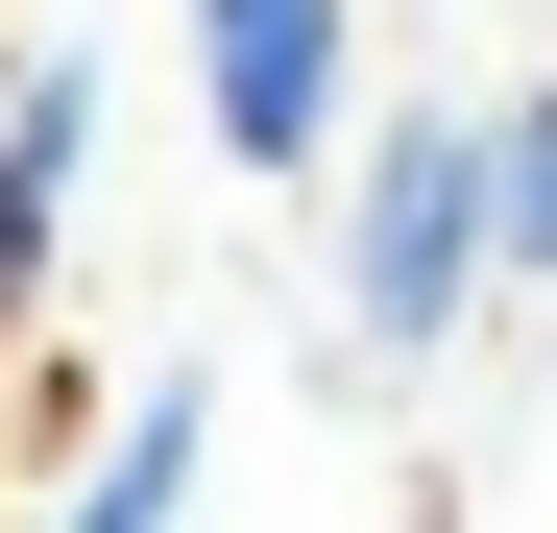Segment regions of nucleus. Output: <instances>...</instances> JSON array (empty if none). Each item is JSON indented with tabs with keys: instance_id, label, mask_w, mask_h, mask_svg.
<instances>
[{
	"instance_id": "obj_1",
	"label": "nucleus",
	"mask_w": 557,
	"mask_h": 533,
	"mask_svg": "<svg viewBox=\"0 0 557 533\" xmlns=\"http://www.w3.org/2000/svg\"><path fill=\"white\" fill-rule=\"evenodd\" d=\"M509 292V195H485V122L460 98H412V122H363V170H339V339L363 364H436L460 315Z\"/></svg>"
},
{
	"instance_id": "obj_3",
	"label": "nucleus",
	"mask_w": 557,
	"mask_h": 533,
	"mask_svg": "<svg viewBox=\"0 0 557 533\" xmlns=\"http://www.w3.org/2000/svg\"><path fill=\"white\" fill-rule=\"evenodd\" d=\"M73 195H98V73L25 49V73H0V315L73 266Z\"/></svg>"
},
{
	"instance_id": "obj_5",
	"label": "nucleus",
	"mask_w": 557,
	"mask_h": 533,
	"mask_svg": "<svg viewBox=\"0 0 557 533\" xmlns=\"http://www.w3.org/2000/svg\"><path fill=\"white\" fill-rule=\"evenodd\" d=\"M485 195H509V292H557V73L485 122Z\"/></svg>"
},
{
	"instance_id": "obj_4",
	"label": "nucleus",
	"mask_w": 557,
	"mask_h": 533,
	"mask_svg": "<svg viewBox=\"0 0 557 533\" xmlns=\"http://www.w3.org/2000/svg\"><path fill=\"white\" fill-rule=\"evenodd\" d=\"M195 461H219V388H122V436L73 461L49 533H195Z\"/></svg>"
},
{
	"instance_id": "obj_2",
	"label": "nucleus",
	"mask_w": 557,
	"mask_h": 533,
	"mask_svg": "<svg viewBox=\"0 0 557 533\" xmlns=\"http://www.w3.org/2000/svg\"><path fill=\"white\" fill-rule=\"evenodd\" d=\"M195 122L267 195H339L363 170V0H195Z\"/></svg>"
}]
</instances>
